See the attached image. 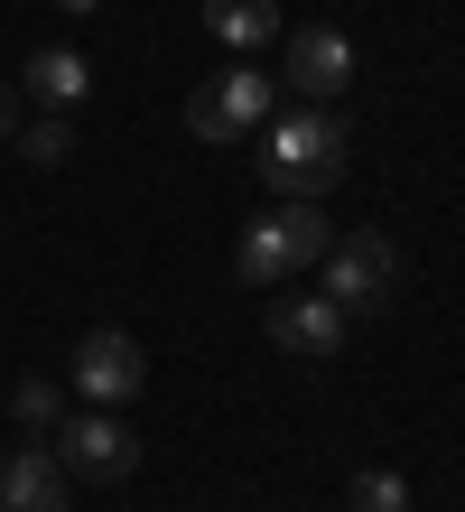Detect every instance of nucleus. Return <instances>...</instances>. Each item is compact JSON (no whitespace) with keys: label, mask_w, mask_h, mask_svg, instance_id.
<instances>
[{"label":"nucleus","mask_w":465,"mask_h":512,"mask_svg":"<svg viewBox=\"0 0 465 512\" xmlns=\"http://www.w3.org/2000/svg\"><path fill=\"white\" fill-rule=\"evenodd\" d=\"M252 140H261V187L270 196L317 205L326 187H345V168H354V131H345L335 103H289V112H270Z\"/></svg>","instance_id":"1"},{"label":"nucleus","mask_w":465,"mask_h":512,"mask_svg":"<svg viewBox=\"0 0 465 512\" xmlns=\"http://www.w3.org/2000/svg\"><path fill=\"white\" fill-rule=\"evenodd\" d=\"M326 243H335V233H326L317 205H307V196H279L270 215H252V224L233 233V280L242 289H289V280H307V270L326 261Z\"/></svg>","instance_id":"2"},{"label":"nucleus","mask_w":465,"mask_h":512,"mask_svg":"<svg viewBox=\"0 0 465 512\" xmlns=\"http://www.w3.org/2000/svg\"><path fill=\"white\" fill-rule=\"evenodd\" d=\"M270 112H279V75H270V66H252V56H242V66L205 75L196 94H186V131L224 149V140H252V131L270 122Z\"/></svg>","instance_id":"3"},{"label":"nucleus","mask_w":465,"mask_h":512,"mask_svg":"<svg viewBox=\"0 0 465 512\" xmlns=\"http://www.w3.org/2000/svg\"><path fill=\"white\" fill-rule=\"evenodd\" d=\"M317 289L335 298L345 317H363V308H391V289H400V243L391 233H335L326 243V261H317Z\"/></svg>","instance_id":"4"},{"label":"nucleus","mask_w":465,"mask_h":512,"mask_svg":"<svg viewBox=\"0 0 465 512\" xmlns=\"http://www.w3.org/2000/svg\"><path fill=\"white\" fill-rule=\"evenodd\" d=\"M47 447L75 485H131V466H140V429L121 410H66Z\"/></svg>","instance_id":"5"},{"label":"nucleus","mask_w":465,"mask_h":512,"mask_svg":"<svg viewBox=\"0 0 465 512\" xmlns=\"http://www.w3.org/2000/svg\"><path fill=\"white\" fill-rule=\"evenodd\" d=\"M140 391H149V345L131 336V326H93V336L75 345V401L131 410Z\"/></svg>","instance_id":"6"},{"label":"nucleus","mask_w":465,"mask_h":512,"mask_svg":"<svg viewBox=\"0 0 465 512\" xmlns=\"http://www.w3.org/2000/svg\"><path fill=\"white\" fill-rule=\"evenodd\" d=\"M261 326H270V345H279V354H298V364H335V354H345V336H354V317L335 308L326 289H298V280L270 298V317H261Z\"/></svg>","instance_id":"7"},{"label":"nucleus","mask_w":465,"mask_h":512,"mask_svg":"<svg viewBox=\"0 0 465 512\" xmlns=\"http://www.w3.org/2000/svg\"><path fill=\"white\" fill-rule=\"evenodd\" d=\"M354 75H363V56H354L345 28L307 19L298 38H289V84H298V103H345V94H354Z\"/></svg>","instance_id":"8"},{"label":"nucleus","mask_w":465,"mask_h":512,"mask_svg":"<svg viewBox=\"0 0 465 512\" xmlns=\"http://www.w3.org/2000/svg\"><path fill=\"white\" fill-rule=\"evenodd\" d=\"M0 512H75V475L56 466L47 438H28L0 457Z\"/></svg>","instance_id":"9"},{"label":"nucleus","mask_w":465,"mask_h":512,"mask_svg":"<svg viewBox=\"0 0 465 512\" xmlns=\"http://www.w3.org/2000/svg\"><path fill=\"white\" fill-rule=\"evenodd\" d=\"M19 94L38 103V112H84V94H93V66H84L75 47H38V56L19 66Z\"/></svg>","instance_id":"10"},{"label":"nucleus","mask_w":465,"mask_h":512,"mask_svg":"<svg viewBox=\"0 0 465 512\" xmlns=\"http://www.w3.org/2000/svg\"><path fill=\"white\" fill-rule=\"evenodd\" d=\"M205 28L224 38L233 56H261L289 38V19H279V0H205Z\"/></svg>","instance_id":"11"},{"label":"nucleus","mask_w":465,"mask_h":512,"mask_svg":"<svg viewBox=\"0 0 465 512\" xmlns=\"http://www.w3.org/2000/svg\"><path fill=\"white\" fill-rule=\"evenodd\" d=\"M10 149H19L28 168H66V159H75V112H38V122H19Z\"/></svg>","instance_id":"12"},{"label":"nucleus","mask_w":465,"mask_h":512,"mask_svg":"<svg viewBox=\"0 0 465 512\" xmlns=\"http://www.w3.org/2000/svg\"><path fill=\"white\" fill-rule=\"evenodd\" d=\"M10 410H19L28 438H56V419H66V382H56V373H28V382L10 391Z\"/></svg>","instance_id":"13"},{"label":"nucleus","mask_w":465,"mask_h":512,"mask_svg":"<svg viewBox=\"0 0 465 512\" xmlns=\"http://www.w3.org/2000/svg\"><path fill=\"white\" fill-rule=\"evenodd\" d=\"M345 512H419V503H410V485H400L391 466H363L354 494H345Z\"/></svg>","instance_id":"14"},{"label":"nucleus","mask_w":465,"mask_h":512,"mask_svg":"<svg viewBox=\"0 0 465 512\" xmlns=\"http://www.w3.org/2000/svg\"><path fill=\"white\" fill-rule=\"evenodd\" d=\"M10 140H19V84L0 75V149H10Z\"/></svg>","instance_id":"15"},{"label":"nucleus","mask_w":465,"mask_h":512,"mask_svg":"<svg viewBox=\"0 0 465 512\" xmlns=\"http://www.w3.org/2000/svg\"><path fill=\"white\" fill-rule=\"evenodd\" d=\"M56 10H75V19H93V10H112V0H56Z\"/></svg>","instance_id":"16"}]
</instances>
